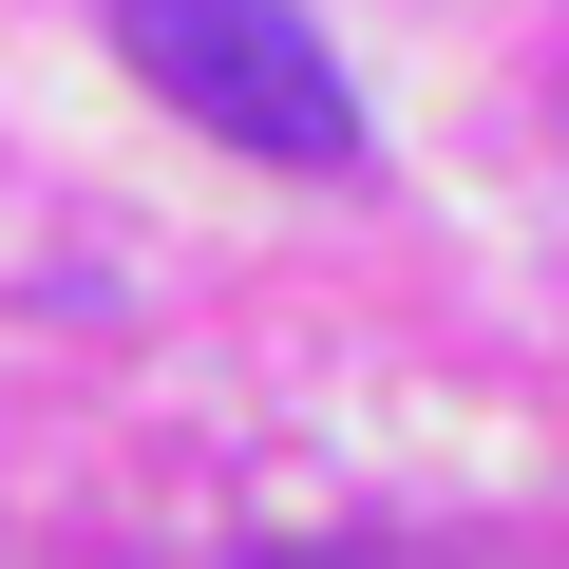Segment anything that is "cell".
I'll return each instance as SVG.
<instances>
[{
    "label": "cell",
    "mask_w": 569,
    "mask_h": 569,
    "mask_svg": "<svg viewBox=\"0 0 569 569\" xmlns=\"http://www.w3.org/2000/svg\"><path fill=\"white\" fill-rule=\"evenodd\" d=\"M114 58L190 133H228L266 171H361V96H342V58L284 20V0H114Z\"/></svg>",
    "instance_id": "obj_1"
},
{
    "label": "cell",
    "mask_w": 569,
    "mask_h": 569,
    "mask_svg": "<svg viewBox=\"0 0 569 569\" xmlns=\"http://www.w3.org/2000/svg\"><path fill=\"white\" fill-rule=\"evenodd\" d=\"M266 569H399V550H266Z\"/></svg>",
    "instance_id": "obj_2"
}]
</instances>
